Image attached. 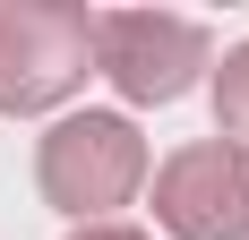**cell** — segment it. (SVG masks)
I'll use <instances>...</instances> for the list:
<instances>
[{
  "label": "cell",
  "mask_w": 249,
  "mask_h": 240,
  "mask_svg": "<svg viewBox=\"0 0 249 240\" xmlns=\"http://www.w3.org/2000/svg\"><path fill=\"white\" fill-rule=\"evenodd\" d=\"M95 69V9L0 0V112H52Z\"/></svg>",
  "instance_id": "obj_1"
},
{
  "label": "cell",
  "mask_w": 249,
  "mask_h": 240,
  "mask_svg": "<svg viewBox=\"0 0 249 240\" xmlns=\"http://www.w3.org/2000/svg\"><path fill=\"white\" fill-rule=\"evenodd\" d=\"M35 180H43V197L60 215H77V223L112 215V206H129L138 180H146V137H138L121 112H69L43 137V154H35Z\"/></svg>",
  "instance_id": "obj_2"
},
{
  "label": "cell",
  "mask_w": 249,
  "mask_h": 240,
  "mask_svg": "<svg viewBox=\"0 0 249 240\" xmlns=\"http://www.w3.org/2000/svg\"><path fill=\"white\" fill-rule=\"evenodd\" d=\"M95 69L129 103H180L206 69V26L172 9H95Z\"/></svg>",
  "instance_id": "obj_3"
},
{
  "label": "cell",
  "mask_w": 249,
  "mask_h": 240,
  "mask_svg": "<svg viewBox=\"0 0 249 240\" xmlns=\"http://www.w3.org/2000/svg\"><path fill=\"white\" fill-rule=\"evenodd\" d=\"M155 223L172 240H249V146L198 137L155 171Z\"/></svg>",
  "instance_id": "obj_4"
},
{
  "label": "cell",
  "mask_w": 249,
  "mask_h": 240,
  "mask_svg": "<svg viewBox=\"0 0 249 240\" xmlns=\"http://www.w3.org/2000/svg\"><path fill=\"white\" fill-rule=\"evenodd\" d=\"M215 129H224L232 146H249V43L215 69Z\"/></svg>",
  "instance_id": "obj_5"
},
{
  "label": "cell",
  "mask_w": 249,
  "mask_h": 240,
  "mask_svg": "<svg viewBox=\"0 0 249 240\" xmlns=\"http://www.w3.org/2000/svg\"><path fill=\"white\" fill-rule=\"evenodd\" d=\"M77 240H146V232H129V223H86Z\"/></svg>",
  "instance_id": "obj_6"
}]
</instances>
